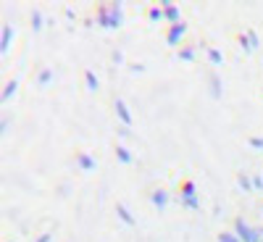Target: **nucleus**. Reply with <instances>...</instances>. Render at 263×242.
Instances as JSON below:
<instances>
[{"label": "nucleus", "instance_id": "obj_1", "mask_svg": "<svg viewBox=\"0 0 263 242\" xmlns=\"http://www.w3.org/2000/svg\"><path fill=\"white\" fill-rule=\"evenodd\" d=\"M98 24L100 26H111V29H119V26H121V5H106V8H100Z\"/></svg>", "mask_w": 263, "mask_h": 242}, {"label": "nucleus", "instance_id": "obj_2", "mask_svg": "<svg viewBox=\"0 0 263 242\" xmlns=\"http://www.w3.org/2000/svg\"><path fill=\"white\" fill-rule=\"evenodd\" d=\"M234 235H237L242 242H261L263 240V229H250L242 219L234 221Z\"/></svg>", "mask_w": 263, "mask_h": 242}, {"label": "nucleus", "instance_id": "obj_3", "mask_svg": "<svg viewBox=\"0 0 263 242\" xmlns=\"http://www.w3.org/2000/svg\"><path fill=\"white\" fill-rule=\"evenodd\" d=\"M179 198H182V203H184V206L190 208V211H197V206H200V200H197V195H195V184H192V182H187L184 187H182V195H179Z\"/></svg>", "mask_w": 263, "mask_h": 242}, {"label": "nucleus", "instance_id": "obj_4", "mask_svg": "<svg viewBox=\"0 0 263 242\" xmlns=\"http://www.w3.org/2000/svg\"><path fill=\"white\" fill-rule=\"evenodd\" d=\"M163 13H166V21L171 24V26L182 24V21H179V8H176V5H171V3H163Z\"/></svg>", "mask_w": 263, "mask_h": 242}, {"label": "nucleus", "instance_id": "obj_5", "mask_svg": "<svg viewBox=\"0 0 263 242\" xmlns=\"http://www.w3.org/2000/svg\"><path fill=\"white\" fill-rule=\"evenodd\" d=\"M184 32H187V26H184V24H176V26H171V32H168L166 42H168V45H179V40L184 37Z\"/></svg>", "mask_w": 263, "mask_h": 242}, {"label": "nucleus", "instance_id": "obj_6", "mask_svg": "<svg viewBox=\"0 0 263 242\" xmlns=\"http://www.w3.org/2000/svg\"><path fill=\"white\" fill-rule=\"evenodd\" d=\"M116 114H119V119H121V124H124V126L132 124V114H129V108H127L124 100H116Z\"/></svg>", "mask_w": 263, "mask_h": 242}, {"label": "nucleus", "instance_id": "obj_7", "mask_svg": "<svg viewBox=\"0 0 263 242\" xmlns=\"http://www.w3.org/2000/svg\"><path fill=\"white\" fill-rule=\"evenodd\" d=\"M166 203H168V195H166L163 190H155V192H153V206H155L158 211H163Z\"/></svg>", "mask_w": 263, "mask_h": 242}, {"label": "nucleus", "instance_id": "obj_8", "mask_svg": "<svg viewBox=\"0 0 263 242\" xmlns=\"http://www.w3.org/2000/svg\"><path fill=\"white\" fill-rule=\"evenodd\" d=\"M77 161H79V166H82L84 171H92V169H95V158L87 155V153H79V155H77Z\"/></svg>", "mask_w": 263, "mask_h": 242}, {"label": "nucleus", "instance_id": "obj_9", "mask_svg": "<svg viewBox=\"0 0 263 242\" xmlns=\"http://www.w3.org/2000/svg\"><path fill=\"white\" fill-rule=\"evenodd\" d=\"M116 158H119L121 163H132V161H134V158H132V153L127 150L124 145H116Z\"/></svg>", "mask_w": 263, "mask_h": 242}, {"label": "nucleus", "instance_id": "obj_10", "mask_svg": "<svg viewBox=\"0 0 263 242\" xmlns=\"http://www.w3.org/2000/svg\"><path fill=\"white\" fill-rule=\"evenodd\" d=\"M11 40H13V29H3V42H0V50L3 53H8V45H11Z\"/></svg>", "mask_w": 263, "mask_h": 242}, {"label": "nucleus", "instance_id": "obj_11", "mask_svg": "<svg viewBox=\"0 0 263 242\" xmlns=\"http://www.w3.org/2000/svg\"><path fill=\"white\" fill-rule=\"evenodd\" d=\"M116 213H119L121 219H124V224H127V227H134V219H132V213H129L124 206H116Z\"/></svg>", "mask_w": 263, "mask_h": 242}, {"label": "nucleus", "instance_id": "obj_12", "mask_svg": "<svg viewBox=\"0 0 263 242\" xmlns=\"http://www.w3.org/2000/svg\"><path fill=\"white\" fill-rule=\"evenodd\" d=\"M16 87H18V82H16V79L8 82L5 90H3V100H11V98H13V92H16Z\"/></svg>", "mask_w": 263, "mask_h": 242}, {"label": "nucleus", "instance_id": "obj_13", "mask_svg": "<svg viewBox=\"0 0 263 242\" xmlns=\"http://www.w3.org/2000/svg\"><path fill=\"white\" fill-rule=\"evenodd\" d=\"M161 18H166V13H163V5L150 8V21H161Z\"/></svg>", "mask_w": 263, "mask_h": 242}, {"label": "nucleus", "instance_id": "obj_14", "mask_svg": "<svg viewBox=\"0 0 263 242\" xmlns=\"http://www.w3.org/2000/svg\"><path fill=\"white\" fill-rule=\"evenodd\" d=\"M219 242H240V237L234 232H221L219 235Z\"/></svg>", "mask_w": 263, "mask_h": 242}, {"label": "nucleus", "instance_id": "obj_15", "mask_svg": "<svg viewBox=\"0 0 263 242\" xmlns=\"http://www.w3.org/2000/svg\"><path fill=\"white\" fill-rule=\"evenodd\" d=\"M84 79H87V87H90V90H98V87H100V85H98V77H95L92 71L84 74Z\"/></svg>", "mask_w": 263, "mask_h": 242}, {"label": "nucleus", "instance_id": "obj_16", "mask_svg": "<svg viewBox=\"0 0 263 242\" xmlns=\"http://www.w3.org/2000/svg\"><path fill=\"white\" fill-rule=\"evenodd\" d=\"M179 58H182V61H195V50H192V48H182V50H179Z\"/></svg>", "mask_w": 263, "mask_h": 242}, {"label": "nucleus", "instance_id": "obj_17", "mask_svg": "<svg viewBox=\"0 0 263 242\" xmlns=\"http://www.w3.org/2000/svg\"><path fill=\"white\" fill-rule=\"evenodd\" d=\"M211 92H213V98H219V95H221V85H219V77H211Z\"/></svg>", "mask_w": 263, "mask_h": 242}, {"label": "nucleus", "instance_id": "obj_18", "mask_svg": "<svg viewBox=\"0 0 263 242\" xmlns=\"http://www.w3.org/2000/svg\"><path fill=\"white\" fill-rule=\"evenodd\" d=\"M208 58H211V63H221V53L216 50V48H211L208 50Z\"/></svg>", "mask_w": 263, "mask_h": 242}, {"label": "nucleus", "instance_id": "obj_19", "mask_svg": "<svg viewBox=\"0 0 263 242\" xmlns=\"http://www.w3.org/2000/svg\"><path fill=\"white\" fill-rule=\"evenodd\" d=\"M240 45H242V50H253V42H250V37H248V34H242V37H240Z\"/></svg>", "mask_w": 263, "mask_h": 242}, {"label": "nucleus", "instance_id": "obj_20", "mask_svg": "<svg viewBox=\"0 0 263 242\" xmlns=\"http://www.w3.org/2000/svg\"><path fill=\"white\" fill-rule=\"evenodd\" d=\"M240 187L245 190V192H248V190H253V179H248V176H240Z\"/></svg>", "mask_w": 263, "mask_h": 242}, {"label": "nucleus", "instance_id": "obj_21", "mask_svg": "<svg viewBox=\"0 0 263 242\" xmlns=\"http://www.w3.org/2000/svg\"><path fill=\"white\" fill-rule=\"evenodd\" d=\"M250 147H256V150H263V137H250Z\"/></svg>", "mask_w": 263, "mask_h": 242}, {"label": "nucleus", "instance_id": "obj_22", "mask_svg": "<svg viewBox=\"0 0 263 242\" xmlns=\"http://www.w3.org/2000/svg\"><path fill=\"white\" fill-rule=\"evenodd\" d=\"M50 77H53V71H50V69H45V71L40 74V85H48V82H50Z\"/></svg>", "mask_w": 263, "mask_h": 242}, {"label": "nucleus", "instance_id": "obj_23", "mask_svg": "<svg viewBox=\"0 0 263 242\" xmlns=\"http://www.w3.org/2000/svg\"><path fill=\"white\" fill-rule=\"evenodd\" d=\"M32 26L34 29H42V16L40 13H32Z\"/></svg>", "mask_w": 263, "mask_h": 242}, {"label": "nucleus", "instance_id": "obj_24", "mask_svg": "<svg viewBox=\"0 0 263 242\" xmlns=\"http://www.w3.org/2000/svg\"><path fill=\"white\" fill-rule=\"evenodd\" d=\"M253 190H263V179H261V176H253Z\"/></svg>", "mask_w": 263, "mask_h": 242}, {"label": "nucleus", "instance_id": "obj_25", "mask_svg": "<svg viewBox=\"0 0 263 242\" xmlns=\"http://www.w3.org/2000/svg\"><path fill=\"white\" fill-rule=\"evenodd\" d=\"M37 242H50V235H42V237H37Z\"/></svg>", "mask_w": 263, "mask_h": 242}]
</instances>
